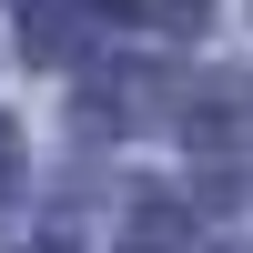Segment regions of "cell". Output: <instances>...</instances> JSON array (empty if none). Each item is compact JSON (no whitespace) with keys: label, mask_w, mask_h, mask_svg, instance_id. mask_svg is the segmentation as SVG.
Returning a JSON list of instances; mask_svg holds the SVG:
<instances>
[{"label":"cell","mask_w":253,"mask_h":253,"mask_svg":"<svg viewBox=\"0 0 253 253\" xmlns=\"http://www.w3.org/2000/svg\"><path fill=\"white\" fill-rule=\"evenodd\" d=\"M91 10L142 20V31H193V20H203V0H91Z\"/></svg>","instance_id":"obj_1"},{"label":"cell","mask_w":253,"mask_h":253,"mask_svg":"<svg viewBox=\"0 0 253 253\" xmlns=\"http://www.w3.org/2000/svg\"><path fill=\"white\" fill-rule=\"evenodd\" d=\"M132 253H182V213H142L132 223Z\"/></svg>","instance_id":"obj_2"},{"label":"cell","mask_w":253,"mask_h":253,"mask_svg":"<svg viewBox=\"0 0 253 253\" xmlns=\"http://www.w3.org/2000/svg\"><path fill=\"white\" fill-rule=\"evenodd\" d=\"M10 253H81L71 233H31V243H10Z\"/></svg>","instance_id":"obj_3"},{"label":"cell","mask_w":253,"mask_h":253,"mask_svg":"<svg viewBox=\"0 0 253 253\" xmlns=\"http://www.w3.org/2000/svg\"><path fill=\"white\" fill-rule=\"evenodd\" d=\"M10 152H20V142H10V132H0V193H10V172H20V162H10Z\"/></svg>","instance_id":"obj_4"},{"label":"cell","mask_w":253,"mask_h":253,"mask_svg":"<svg viewBox=\"0 0 253 253\" xmlns=\"http://www.w3.org/2000/svg\"><path fill=\"white\" fill-rule=\"evenodd\" d=\"M243 253H253V243H243Z\"/></svg>","instance_id":"obj_5"}]
</instances>
